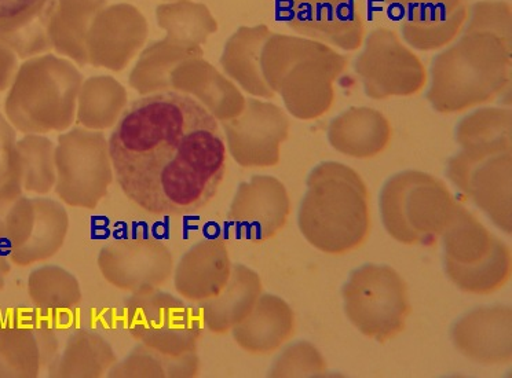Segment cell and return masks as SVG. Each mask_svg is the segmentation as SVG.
Masks as SVG:
<instances>
[{
  "label": "cell",
  "mask_w": 512,
  "mask_h": 378,
  "mask_svg": "<svg viewBox=\"0 0 512 378\" xmlns=\"http://www.w3.org/2000/svg\"><path fill=\"white\" fill-rule=\"evenodd\" d=\"M108 150L120 189L153 215L201 211L225 176L226 146L217 117L185 94L134 102L117 121Z\"/></svg>",
  "instance_id": "obj_1"
},
{
  "label": "cell",
  "mask_w": 512,
  "mask_h": 378,
  "mask_svg": "<svg viewBox=\"0 0 512 378\" xmlns=\"http://www.w3.org/2000/svg\"><path fill=\"white\" fill-rule=\"evenodd\" d=\"M299 229L328 255L360 248L371 231L369 194L361 176L339 163L314 168L299 211Z\"/></svg>",
  "instance_id": "obj_2"
},
{
  "label": "cell",
  "mask_w": 512,
  "mask_h": 378,
  "mask_svg": "<svg viewBox=\"0 0 512 378\" xmlns=\"http://www.w3.org/2000/svg\"><path fill=\"white\" fill-rule=\"evenodd\" d=\"M459 204L445 183L424 172H401L384 185L380 212L387 233L407 245H433Z\"/></svg>",
  "instance_id": "obj_3"
},
{
  "label": "cell",
  "mask_w": 512,
  "mask_h": 378,
  "mask_svg": "<svg viewBox=\"0 0 512 378\" xmlns=\"http://www.w3.org/2000/svg\"><path fill=\"white\" fill-rule=\"evenodd\" d=\"M445 270L463 292L489 295L511 278V249L466 208H457L444 234Z\"/></svg>",
  "instance_id": "obj_4"
},
{
  "label": "cell",
  "mask_w": 512,
  "mask_h": 378,
  "mask_svg": "<svg viewBox=\"0 0 512 378\" xmlns=\"http://www.w3.org/2000/svg\"><path fill=\"white\" fill-rule=\"evenodd\" d=\"M345 311L362 335L386 343L407 326L411 303L407 282L393 267L367 264L343 288Z\"/></svg>",
  "instance_id": "obj_5"
},
{
  "label": "cell",
  "mask_w": 512,
  "mask_h": 378,
  "mask_svg": "<svg viewBox=\"0 0 512 378\" xmlns=\"http://www.w3.org/2000/svg\"><path fill=\"white\" fill-rule=\"evenodd\" d=\"M126 326L142 346L173 358L196 352L203 333L200 315L160 289L134 293L127 300Z\"/></svg>",
  "instance_id": "obj_6"
},
{
  "label": "cell",
  "mask_w": 512,
  "mask_h": 378,
  "mask_svg": "<svg viewBox=\"0 0 512 378\" xmlns=\"http://www.w3.org/2000/svg\"><path fill=\"white\" fill-rule=\"evenodd\" d=\"M60 142L54 154L57 196L71 207L95 209L115 176L108 143L84 131H73Z\"/></svg>",
  "instance_id": "obj_7"
},
{
  "label": "cell",
  "mask_w": 512,
  "mask_h": 378,
  "mask_svg": "<svg viewBox=\"0 0 512 378\" xmlns=\"http://www.w3.org/2000/svg\"><path fill=\"white\" fill-rule=\"evenodd\" d=\"M78 83L69 73H29L10 95L9 115L25 132L62 130L71 123Z\"/></svg>",
  "instance_id": "obj_8"
},
{
  "label": "cell",
  "mask_w": 512,
  "mask_h": 378,
  "mask_svg": "<svg viewBox=\"0 0 512 378\" xmlns=\"http://www.w3.org/2000/svg\"><path fill=\"white\" fill-rule=\"evenodd\" d=\"M102 277L120 291L142 293L166 285L174 274L170 248L156 238H120L101 249Z\"/></svg>",
  "instance_id": "obj_9"
},
{
  "label": "cell",
  "mask_w": 512,
  "mask_h": 378,
  "mask_svg": "<svg viewBox=\"0 0 512 378\" xmlns=\"http://www.w3.org/2000/svg\"><path fill=\"white\" fill-rule=\"evenodd\" d=\"M449 178L501 231L511 234L510 152L486 157L464 153L449 164Z\"/></svg>",
  "instance_id": "obj_10"
},
{
  "label": "cell",
  "mask_w": 512,
  "mask_h": 378,
  "mask_svg": "<svg viewBox=\"0 0 512 378\" xmlns=\"http://www.w3.org/2000/svg\"><path fill=\"white\" fill-rule=\"evenodd\" d=\"M290 212V196L283 183L274 176L255 175L237 189L228 218L237 237L263 242L284 229Z\"/></svg>",
  "instance_id": "obj_11"
},
{
  "label": "cell",
  "mask_w": 512,
  "mask_h": 378,
  "mask_svg": "<svg viewBox=\"0 0 512 378\" xmlns=\"http://www.w3.org/2000/svg\"><path fill=\"white\" fill-rule=\"evenodd\" d=\"M57 350L56 333L40 319L0 318V378L38 377Z\"/></svg>",
  "instance_id": "obj_12"
},
{
  "label": "cell",
  "mask_w": 512,
  "mask_h": 378,
  "mask_svg": "<svg viewBox=\"0 0 512 378\" xmlns=\"http://www.w3.org/2000/svg\"><path fill=\"white\" fill-rule=\"evenodd\" d=\"M230 153L245 168L273 167L280 160V143L287 121L279 109L252 102L243 120L226 126Z\"/></svg>",
  "instance_id": "obj_13"
},
{
  "label": "cell",
  "mask_w": 512,
  "mask_h": 378,
  "mask_svg": "<svg viewBox=\"0 0 512 378\" xmlns=\"http://www.w3.org/2000/svg\"><path fill=\"white\" fill-rule=\"evenodd\" d=\"M511 319V308L506 306L471 311L453 326V344L481 365H507L512 358Z\"/></svg>",
  "instance_id": "obj_14"
},
{
  "label": "cell",
  "mask_w": 512,
  "mask_h": 378,
  "mask_svg": "<svg viewBox=\"0 0 512 378\" xmlns=\"http://www.w3.org/2000/svg\"><path fill=\"white\" fill-rule=\"evenodd\" d=\"M232 266L225 242L217 238L200 241L174 267L175 289L189 302H206L222 291Z\"/></svg>",
  "instance_id": "obj_15"
},
{
  "label": "cell",
  "mask_w": 512,
  "mask_h": 378,
  "mask_svg": "<svg viewBox=\"0 0 512 378\" xmlns=\"http://www.w3.org/2000/svg\"><path fill=\"white\" fill-rule=\"evenodd\" d=\"M294 330L295 314L290 304L279 296L265 293L232 332L241 350L252 355H269L290 340Z\"/></svg>",
  "instance_id": "obj_16"
},
{
  "label": "cell",
  "mask_w": 512,
  "mask_h": 378,
  "mask_svg": "<svg viewBox=\"0 0 512 378\" xmlns=\"http://www.w3.org/2000/svg\"><path fill=\"white\" fill-rule=\"evenodd\" d=\"M261 295L259 275L244 264H233L222 291L200 303L201 321L215 335L232 332L234 326L248 317Z\"/></svg>",
  "instance_id": "obj_17"
},
{
  "label": "cell",
  "mask_w": 512,
  "mask_h": 378,
  "mask_svg": "<svg viewBox=\"0 0 512 378\" xmlns=\"http://www.w3.org/2000/svg\"><path fill=\"white\" fill-rule=\"evenodd\" d=\"M35 209L34 226L27 242L10 253V262L18 267L46 262L53 258L67 240L69 216L62 204L51 198H32Z\"/></svg>",
  "instance_id": "obj_18"
},
{
  "label": "cell",
  "mask_w": 512,
  "mask_h": 378,
  "mask_svg": "<svg viewBox=\"0 0 512 378\" xmlns=\"http://www.w3.org/2000/svg\"><path fill=\"white\" fill-rule=\"evenodd\" d=\"M117 362L115 351L97 333L80 330L68 340L61 358L51 362L50 376L95 378L108 374Z\"/></svg>",
  "instance_id": "obj_19"
},
{
  "label": "cell",
  "mask_w": 512,
  "mask_h": 378,
  "mask_svg": "<svg viewBox=\"0 0 512 378\" xmlns=\"http://www.w3.org/2000/svg\"><path fill=\"white\" fill-rule=\"evenodd\" d=\"M389 135V126L378 113L367 109L354 110L335 121L331 142L339 152L347 156L367 159L386 148Z\"/></svg>",
  "instance_id": "obj_20"
},
{
  "label": "cell",
  "mask_w": 512,
  "mask_h": 378,
  "mask_svg": "<svg viewBox=\"0 0 512 378\" xmlns=\"http://www.w3.org/2000/svg\"><path fill=\"white\" fill-rule=\"evenodd\" d=\"M28 295L39 311L64 314L82 302V289L75 275L58 266H43L28 278Z\"/></svg>",
  "instance_id": "obj_21"
},
{
  "label": "cell",
  "mask_w": 512,
  "mask_h": 378,
  "mask_svg": "<svg viewBox=\"0 0 512 378\" xmlns=\"http://www.w3.org/2000/svg\"><path fill=\"white\" fill-rule=\"evenodd\" d=\"M200 370V359L196 352L173 358L138 346L124 361L116 362L108 377H196Z\"/></svg>",
  "instance_id": "obj_22"
},
{
  "label": "cell",
  "mask_w": 512,
  "mask_h": 378,
  "mask_svg": "<svg viewBox=\"0 0 512 378\" xmlns=\"http://www.w3.org/2000/svg\"><path fill=\"white\" fill-rule=\"evenodd\" d=\"M34 219V203L32 198L25 196L23 187H0V253L10 256L23 247L31 234Z\"/></svg>",
  "instance_id": "obj_23"
},
{
  "label": "cell",
  "mask_w": 512,
  "mask_h": 378,
  "mask_svg": "<svg viewBox=\"0 0 512 378\" xmlns=\"http://www.w3.org/2000/svg\"><path fill=\"white\" fill-rule=\"evenodd\" d=\"M53 146L40 138H28L18 145L21 187L24 192L45 196L56 186V159Z\"/></svg>",
  "instance_id": "obj_24"
},
{
  "label": "cell",
  "mask_w": 512,
  "mask_h": 378,
  "mask_svg": "<svg viewBox=\"0 0 512 378\" xmlns=\"http://www.w3.org/2000/svg\"><path fill=\"white\" fill-rule=\"evenodd\" d=\"M327 373V365L316 347L302 341L291 346L270 370L272 377H318Z\"/></svg>",
  "instance_id": "obj_25"
},
{
  "label": "cell",
  "mask_w": 512,
  "mask_h": 378,
  "mask_svg": "<svg viewBox=\"0 0 512 378\" xmlns=\"http://www.w3.org/2000/svg\"><path fill=\"white\" fill-rule=\"evenodd\" d=\"M21 186L20 156L12 131L0 119V187Z\"/></svg>",
  "instance_id": "obj_26"
},
{
  "label": "cell",
  "mask_w": 512,
  "mask_h": 378,
  "mask_svg": "<svg viewBox=\"0 0 512 378\" xmlns=\"http://www.w3.org/2000/svg\"><path fill=\"white\" fill-rule=\"evenodd\" d=\"M39 2L40 0H0V20L20 16Z\"/></svg>",
  "instance_id": "obj_27"
},
{
  "label": "cell",
  "mask_w": 512,
  "mask_h": 378,
  "mask_svg": "<svg viewBox=\"0 0 512 378\" xmlns=\"http://www.w3.org/2000/svg\"><path fill=\"white\" fill-rule=\"evenodd\" d=\"M12 264L9 256L0 253V291L5 288L7 278H9L10 271H12Z\"/></svg>",
  "instance_id": "obj_28"
}]
</instances>
